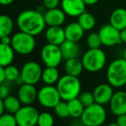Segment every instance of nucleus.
<instances>
[{
  "label": "nucleus",
  "instance_id": "obj_33",
  "mask_svg": "<svg viewBox=\"0 0 126 126\" xmlns=\"http://www.w3.org/2000/svg\"><path fill=\"white\" fill-rule=\"evenodd\" d=\"M78 99H80V101L81 102V104L84 105V107H88V106L91 105V104H94V97L93 93L88 91L81 92L80 93Z\"/></svg>",
  "mask_w": 126,
  "mask_h": 126
},
{
  "label": "nucleus",
  "instance_id": "obj_21",
  "mask_svg": "<svg viewBox=\"0 0 126 126\" xmlns=\"http://www.w3.org/2000/svg\"><path fill=\"white\" fill-rule=\"evenodd\" d=\"M64 72L66 74L75 77H79L84 70L81 60L78 58H72L65 61L64 63Z\"/></svg>",
  "mask_w": 126,
  "mask_h": 126
},
{
  "label": "nucleus",
  "instance_id": "obj_11",
  "mask_svg": "<svg viewBox=\"0 0 126 126\" xmlns=\"http://www.w3.org/2000/svg\"><path fill=\"white\" fill-rule=\"evenodd\" d=\"M98 33L100 36L102 45L106 47H114L122 43L120 30L110 24L103 25Z\"/></svg>",
  "mask_w": 126,
  "mask_h": 126
},
{
  "label": "nucleus",
  "instance_id": "obj_37",
  "mask_svg": "<svg viewBox=\"0 0 126 126\" xmlns=\"http://www.w3.org/2000/svg\"><path fill=\"white\" fill-rule=\"evenodd\" d=\"M70 126H86L81 120V118H74L70 124Z\"/></svg>",
  "mask_w": 126,
  "mask_h": 126
},
{
  "label": "nucleus",
  "instance_id": "obj_44",
  "mask_svg": "<svg viewBox=\"0 0 126 126\" xmlns=\"http://www.w3.org/2000/svg\"><path fill=\"white\" fill-rule=\"evenodd\" d=\"M36 10H38L39 12H40V13L44 15V13L47 11V9H46V7L44 6L43 4H42V5H40V6H39L38 8L36 9Z\"/></svg>",
  "mask_w": 126,
  "mask_h": 126
},
{
  "label": "nucleus",
  "instance_id": "obj_43",
  "mask_svg": "<svg viewBox=\"0 0 126 126\" xmlns=\"http://www.w3.org/2000/svg\"><path fill=\"white\" fill-rule=\"evenodd\" d=\"M4 112H5V110H4V105H3V100L0 99V116H2Z\"/></svg>",
  "mask_w": 126,
  "mask_h": 126
},
{
  "label": "nucleus",
  "instance_id": "obj_3",
  "mask_svg": "<svg viewBox=\"0 0 126 126\" xmlns=\"http://www.w3.org/2000/svg\"><path fill=\"white\" fill-rule=\"evenodd\" d=\"M106 79L112 87L126 86V60L118 58L111 61L106 69Z\"/></svg>",
  "mask_w": 126,
  "mask_h": 126
},
{
  "label": "nucleus",
  "instance_id": "obj_19",
  "mask_svg": "<svg viewBox=\"0 0 126 126\" xmlns=\"http://www.w3.org/2000/svg\"><path fill=\"white\" fill-rule=\"evenodd\" d=\"M110 24L121 31L126 28V10L124 8L115 9L110 15Z\"/></svg>",
  "mask_w": 126,
  "mask_h": 126
},
{
  "label": "nucleus",
  "instance_id": "obj_6",
  "mask_svg": "<svg viewBox=\"0 0 126 126\" xmlns=\"http://www.w3.org/2000/svg\"><path fill=\"white\" fill-rule=\"evenodd\" d=\"M11 47L15 53L21 55H28L33 52L36 47L34 36L25 32L18 31L12 35Z\"/></svg>",
  "mask_w": 126,
  "mask_h": 126
},
{
  "label": "nucleus",
  "instance_id": "obj_34",
  "mask_svg": "<svg viewBox=\"0 0 126 126\" xmlns=\"http://www.w3.org/2000/svg\"><path fill=\"white\" fill-rule=\"evenodd\" d=\"M10 89L8 85L5 84L4 82L0 84V99L3 100L8 96H10Z\"/></svg>",
  "mask_w": 126,
  "mask_h": 126
},
{
  "label": "nucleus",
  "instance_id": "obj_15",
  "mask_svg": "<svg viewBox=\"0 0 126 126\" xmlns=\"http://www.w3.org/2000/svg\"><path fill=\"white\" fill-rule=\"evenodd\" d=\"M110 110L115 116L126 114V92H115L109 103Z\"/></svg>",
  "mask_w": 126,
  "mask_h": 126
},
{
  "label": "nucleus",
  "instance_id": "obj_31",
  "mask_svg": "<svg viewBox=\"0 0 126 126\" xmlns=\"http://www.w3.org/2000/svg\"><path fill=\"white\" fill-rule=\"evenodd\" d=\"M54 112L60 118H69L70 117V112H69L68 104H67L66 101H63V100L60 101L54 107Z\"/></svg>",
  "mask_w": 126,
  "mask_h": 126
},
{
  "label": "nucleus",
  "instance_id": "obj_45",
  "mask_svg": "<svg viewBox=\"0 0 126 126\" xmlns=\"http://www.w3.org/2000/svg\"><path fill=\"white\" fill-rule=\"evenodd\" d=\"M106 126H119L117 124V122H114V123H110L109 125H107Z\"/></svg>",
  "mask_w": 126,
  "mask_h": 126
},
{
  "label": "nucleus",
  "instance_id": "obj_2",
  "mask_svg": "<svg viewBox=\"0 0 126 126\" xmlns=\"http://www.w3.org/2000/svg\"><path fill=\"white\" fill-rule=\"evenodd\" d=\"M56 85L62 100L66 102L78 98L81 93V83L78 77L65 74L60 77Z\"/></svg>",
  "mask_w": 126,
  "mask_h": 126
},
{
  "label": "nucleus",
  "instance_id": "obj_27",
  "mask_svg": "<svg viewBox=\"0 0 126 126\" xmlns=\"http://www.w3.org/2000/svg\"><path fill=\"white\" fill-rule=\"evenodd\" d=\"M78 24L81 26L85 31H89L93 29L95 26V18L89 12H83L78 17Z\"/></svg>",
  "mask_w": 126,
  "mask_h": 126
},
{
  "label": "nucleus",
  "instance_id": "obj_17",
  "mask_svg": "<svg viewBox=\"0 0 126 126\" xmlns=\"http://www.w3.org/2000/svg\"><path fill=\"white\" fill-rule=\"evenodd\" d=\"M45 37L47 43L54 44L57 46H60L65 40L64 29L61 26H51L46 29Z\"/></svg>",
  "mask_w": 126,
  "mask_h": 126
},
{
  "label": "nucleus",
  "instance_id": "obj_7",
  "mask_svg": "<svg viewBox=\"0 0 126 126\" xmlns=\"http://www.w3.org/2000/svg\"><path fill=\"white\" fill-rule=\"evenodd\" d=\"M37 100L39 104L44 108L54 109V107L62 100V99L56 86L46 85L38 91Z\"/></svg>",
  "mask_w": 126,
  "mask_h": 126
},
{
  "label": "nucleus",
  "instance_id": "obj_42",
  "mask_svg": "<svg viewBox=\"0 0 126 126\" xmlns=\"http://www.w3.org/2000/svg\"><path fill=\"white\" fill-rule=\"evenodd\" d=\"M100 0H83L86 5H94L95 3H97Z\"/></svg>",
  "mask_w": 126,
  "mask_h": 126
},
{
  "label": "nucleus",
  "instance_id": "obj_10",
  "mask_svg": "<svg viewBox=\"0 0 126 126\" xmlns=\"http://www.w3.org/2000/svg\"><path fill=\"white\" fill-rule=\"evenodd\" d=\"M40 112L32 105H23L15 114L18 126H36Z\"/></svg>",
  "mask_w": 126,
  "mask_h": 126
},
{
  "label": "nucleus",
  "instance_id": "obj_24",
  "mask_svg": "<svg viewBox=\"0 0 126 126\" xmlns=\"http://www.w3.org/2000/svg\"><path fill=\"white\" fill-rule=\"evenodd\" d=\"M22 104L19 100L17 96L10 95L6 99H3V105H4L5 112L10 113V114L15 115L22 106Z\"/></svg>",
  "mask_w": 126,
  "mask_h": 126
},
{
  "label": "nucleus",
  "instance_id": "obj_22",
  "mask_svg": "<svg viewBox=\"0 0 126 126\" xmlns=\"http://www.w3.org/2000/svg\"><path fill=\"white\" fill-rule=\"evenodd\" d=\"M15 59V51L11 45L0 42V65L5 67L11 65Z\"/></svg>",
  "mask_w": 126,
  "mask_h": 126
},
{
  "label": "nucleus",
  "instance_id": "obj_30",
  "mask_svg": "<svg viewBox=\"0 0 126 126\" xmlns=\"http://www.w3.org/2000/svg\"><path fill=\"white\" fill-rule=\"evenodd\" d=\"M54 118L48 111H42L40 113L37 122V126H53Z\"/></svg>",
  "mask_w": 126,
  "mask_h": 126
},
{
  "label": "nucleus",
  "instance_id": "obj_36",
  "mask_svg": "<svg viewBox=\"0 0 126 126\" xmlns=\"http://www.w3.org/2000/svg\"><path fill=\"white\" fill-rule=\"evenodd\" d=\"M116 122L119 126H126V114L117 117Z\"/></svg>",
  "mask_w": 126,
  "mask_h": 126
},
{
  "label": "nucleus",
  "instance_id": "obj_29",
  "mask_svg": "<svg viewBox=\"0 0 126 126\" xmlns=\"http://www.w3.org/2000/svg\"><path fill=\"white\" fill-rule=\"evenodd\" d=\"M87 45H88V49H100L102 46V42H101L100 36L99 33L97 32H92L87 37Z\"/></svg>",
  "mask_w": 126,
  "mask_h": 126
},
{
  "label": "nucleus",
  "instance_id": "obj_40",
  "mask_svg": "<svg viewBox=\"0 0 126 126\" xmlns=\"http://www.w3.org/2000/svg\"><path fill=\"white\" fill-rule=\"evenodd\" d=\"M120 36H121L122 42L126 44V28L120 31Z\"/></svg>",
  "mask_w": 126,
  "mask_h": 126
},
{
  "label": "nucleus",
  "instance_id": "obj_39",
  "mask_svg": "<svg viewBox=\"0 0 126 126\" xmlns=\"http://www.w3.org/2000/svg\"><path fill=\"white\" fill-rule=\"evenodd\" d=\"M5 81V73H4V67L0 65V84L3 83Z\"/></svg>",
  "mask_w": 126,
  "mask_h": 126
},
{
  "label": "nucleus",
  "instance_id": "obj_14",
  "mask_svg": "<svg viewBox=\"0 0 126 126\" xmlns=\"http://www.w3.org/2000/svg\"><path fill=\"white\" fill-rule=\"evenodd\" d=\"M16 96L23 105H32L37 99L38 91L34 85L23 84L19 86Z\"/></svg>",
  "mask_w": 126,
  "mask_h": 126
},
{
  "label": "nucleus",
  "instance_id": "obj_20",
  "mask_svg": "<svg viewBox=\"0 0 126 126\" xmlns=\"http://www.w3.org/2000/svg\"><path fill=\"white\" fill-rule=\"evenodd\" d=\"M84 29L78 24V22H72L64 28L66 40L78 42L84 35Z\"/></svg>",
  "mask_w": 126,
  "mask_h": 126
},
{
  "label": "nucleus",
  "instance_id": "obj_26",
  "mask_svg": "<svg viewBox=\"0 0 126 126\" xmlns=\"http://www.w3.org/2000/svg\"><path fill=\"white\" fill-rule=\"evenodd\" d=\"M69 108V112H70V117L72 118H81L83 111H84V105L81 104L80 99L78 98L67 102Z\"/></svg>",
  "mask_w": 126,
  "mask_h": 126
},
{
  "label": "nucleus",
  "instance_id": "obj_9",
  "mask_svg": "<svg viewBox=\"0 0 126 126\" xmlns=\"http://www.w3.org/2000/svg\"><path fill=\"white\" fill-rule=\"evenodd\" d=\"M42 71L43 69L38 62L30 61L23 64L21 69V77L25 84L36 85L41 79Z\"/></svg>",
  "mask_w": 126,
  "mask_h": 126
},
{
  "label": "nucleus",
  "instance_id": "obj_41",
  "mask_svg": "<svg viewBox=\"0 0 126 126\" xmlns=\"http://www.w3.org/2000/svg\"><path fill=\"white\" fill-rule=\"evenodd\" d=\"M15 0H0V4L3 6H7V5L11 4Z\"/></svg>",
  "mask_w": 126,
  "mask_h": 126
},
{
  "label": "nucleus",
  "instance_id": "obj_23",
  "mask_svg": "<svg viewBox=\"0 0 126 126\" xmlns=\"http://www.w3.org/2000/svg\"><path fill=\"white\" fill-rule=\"evenodd\" d=\"M59 79H60V74L58 67H46V68L43 69V71H42L41 80L46 85L53 86V85L58 83Z\"/></svg>",
  "mask_w": 126,
  "mask_h": 126
},
{
  "label": "nucleus",
  "instance_id": "obj_13",
  "mask_svg": "<svg viewBox=\"0 0 126 126\" xmlns=\"http://www.w3.org/2000/svg\"><path fill=\"white\" fill-rule=\"evenodd\" d=\"M61 9L66 16L78 17L86 11V3L83 0H61Z\"/></svg>",
  "mask_w": 126,
  "mask_h": 126
},
{
  "label": "nucleus",
  "instance_id": "obj_25",
  "mask_svg": "<svg viewBox=\"0 0 126 126\" xmlns=\"http://www.w3.org/2000/svg\"><path fill=\"white\" fill-rule=\"evenodd\" d=\"M14 29V22L8 15H0V38L10 35Z\"/></svg>",
  "mask_w": 126,
  "mask_h": 126
},
{
  "label": "nucleus",
  "instance_id": "obj_16",
  "mask_svg": "<svg viewBox=\"0 0 126 126\" xmlns=\"http://www.w3.org/2000/svg\"><path fill=\"white\" fill-rule=\"evenodd\" d=\"M46 24L47 26H62L66 20V14L62 9L54 8L47 10L44 13Z\"/></svg>",
  "mask_w": 126,
  "mask_h": 126
},
{
  "label": "nucleus",
  "instance_id": "obj_12",
  "mask_svg": "<svg viewBox=\"0 0 126 126\" xmlns=\"http://www.w3.org/2000/svg\"><path fill=\"white\" fill-rule=\"evenodd\" d=\"M93 94L95 103L105 106L110 103L114 92L113 87L109 83H101L95 86L93 91Z\"/></svg>",
  "mask_w": 126,
  "mask_h": 126
},
{
  "label": "nucleus",
  "instance_id": "obj_28",
  "mask_svg": "<svg viewBox=\"0 0 126 126\" xmlns=\"http://www.w3.org/2000/svg\"><path fill=\"white\" fill-rule=\"evenodd\" d=\"M5 81L8 82H15L21 76V70L14 65H9L4 67Z\"/></svg>",
  "mask_w": 126,
  "mask_h": 126
},
{
  "label": "nucleus",
  "instance_id": "obj_4",
  "mask_svg": "<svg viewBox=\"0 0 126 126\" xmlns=\"http://www.w3.org/2000/svg\"><path fill=\"white\" fill-rule=\"evenodd\" d=\"M84 70L89 73H98L106 65V54L101 49H88L81 57Z\"/></svg>",
  "mask_w": 126,
  "mask_h": 126
},
{
  "label": "nucleus",
  "instance_id": "obj_47",
  "mask_svg": "<svg viewBox=\"0 0 126 126\" xmlns=\"http://www.w3.org/2000/svg\"><path fill=\"white\" fill-rule=\"evenodd\" d=\"M1 6H2V5H1V4H0V7H1Z\"/></svg>",
  "mask_w": 126,
  "mask_h": 126
},
{
  "label": "nucleus",
  "instance_id": "obj_38",
  "mask_svg": "<svg viewBox=\"0 0 126 126\" xmlns=\"http://www.w3.org/2000/svg\"><path fill=\"white\" fill-rule=\"evenodd\" d=\"M11 41L12 38L10 37V35H7V36L0 38V42L3 44H7V45H11Z\"/></svg>",
  "mask_w": 126,
  "mask_h": 126
},
{
  "label": "nucleus",
  "instance_id": "obj_8",
  "mask_svg": "<svg viewBox=\"0 0 126 126\" xmlns=\"http://www.w3.org/2000/svg\"><path fill=\"white\" fill-rule=\"evenodd\" d=\"M40 58L46 67H58L63 60L59 46L51 43H47L42 47Z\"/></svg>",
  "mask_w": 126,
  "mask_h": 126
},
{
  "label": "nucleus",
  "instance_id": "obj_5",
  "mask_svg": "<svg viewBox=\"0 0 126 126\" xmlns=\"http://www.w3.org/2000/svg\"><path fill=\"white\" fill-rule=\"evenodd\" d=\"M107 112L104 105L97 103L85 107L81 120L86 126H102L106 121Z\"/></svg>",
  "mask_w": 126,
  "mask_h": 126
},
{
  "label": "nucleus",
  "instance_id": "obj_18",
  "mask_svg": "<svg viewBox=\"0 0 126 126\" xmlns=\"http://www.w3.org/2000/svg\"><path fill=\"white\" fill-rule=\"evenodd\" d=\"M61 49L62 55L63 60H69L72 58H78L80 54V46L76 42L70 40H65L61 45L59 46Z\"/></svg>",
  "mask_w": 126,
  "mask_h": 126
},
{
  "label": "nucleus",
  "instance_id": "obj_32",
  "mask_svg": "<svg viewBox=\"0 0 126 126\" xmlns=\"http://www.w3.org/2000/svg\"><path fill=\"white\" fill-rule=\"evenodd\" d=\"M0 126H18L15 115L4 112L2 116H0Z\"/></svg>",
  "mask_w": 126,
  "mask_h": 126
},
{
  "label": "nucleus",
  "instance_id": "obj_46",
  "mask_svg": "<svg viewBox=\"0 0 126 126\" xmlns=\"http://www.w3.org/2000/svg\"><path fill=\"white\" fill-rule=\"evenodd\" d=\"M123 58H124V59H125V60H126V49H125V51H124Z\"/></svg>",
  "mask_w": 126,
  "mask_h": 126
},
{
  "label": "nucleus",
  "instance_id": "obj_35",
  "mask_svg": "<svg viewBox=\"0 0 126 126\" xmlns=\"http://www.w3.org/2000/svg\"><path fill=\"white\" fill-rule=\"evenodd\" d=\"M60 3H61L60 0H43V5L47 10L58 8Z\"/></svg>",
  "mask_w": 126,
  "mask_h": 126
},
{
  "label": "nucleus",
  "instance_id": "obj_1",
  "mask_svg": "<svg viewBox=\"0 0 126 126\" xmlns=\"http://www.w3.org/2000/svg\"><path fill=\"white\" fill-rule=\"evenodd\" d=\"M16 24L21 31L33 36L40 35L47 26L44 15L36 10H26L19 13Z\"/></svg>",
  "mask_w": 126,
  "mask_h": 126
}]
</instances>
